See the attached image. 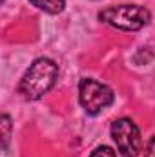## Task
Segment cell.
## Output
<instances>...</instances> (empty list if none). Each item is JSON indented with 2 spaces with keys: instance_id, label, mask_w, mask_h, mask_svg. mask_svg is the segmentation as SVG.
I'll return each instance as SVG.
<instances>
[{
  "instance_id": "1",
  "label": "cell",
  "mask_w": 155,
  "mask_h": 157,
  "mask_svg": "<svg viewBox=\"0 0 155 157\" xmlns=\"http://www.w3.org/2000/svg\"><path fill=\"white\" fill-rule=\"evenodd\" d=\"M57 77H59V66L51 59L40 57L24 73L18 84V93H22V97L28 101H37L55 86Z\"/></svg>"
},
{
  "instance_id": "2",
  "label": "cell",
  "mask_w": 155,
  "mask_h": 157,
  "mask_svg": "<svg viewBox=\"0 0 155 157\" xmlns=\"http://www.w3.org/2000/svg\"><path fill=\"white\" fill-rule=\"evenodd\" d=\"M99 18L117 29L137 31L150 24L152 13L150 9L137 6V4H120V6H112V7L102 9L99 13Z\"/></svg>"
},
{
  "instance_id": "3",
  "label": "cell",
  "mask_w": 155,
  "mask_h": 157,
  "mask_svg": "<svg viewBox=\"0 0 155 157\" xmlns=\"http://www.w3.org/2000/svg\"><path fill=\"white\" fill-rule=\"evenodd\" d=\"M115 95L112 91V88H108L106 84L95 80V78H82L80 86H78V101L82 104V108L86 110V113L89 115H97L100 113L104 108H108L113 102Z\"/></svg>"
},
{
  "instance_id": "4",
  "label": "cell",
  "mask_w": 155,
  "mask_h": 157,
  "mask_svg": "<svg viewBox=\"0 0 155 157\" xmlns=\"http://www.w3.org/2000/svg\"><path fill=\"white\" fill-rule=\"evenodd\" d=\"M112 137L124 157H137L141 152V130L131 119H117L112 124Z\"/></svg>"
},
{
  "instance_id": "5",
  "label": "cell",
  "mask_w": 155,
  "mask_h": 157,
  "mask_svg": "<svg viewBox=\"0 0 155 157\" xmlns=\"http://www.w3.org/2000/svg\"><path fill=\"white\" fill-rule=\"evenodd\" d=\"M35 7H39L46 13H51V15H57V13H62L64 11V6H66V0H29Z\"/></svg>"
},
{
  "instance_id": "6",
  "label": "cell",
  "mask_w": 155,
  "mask_h": 157,
  "mask_svg": "<svg viewBox=\"0 0 155 157\" xmlns=\"http://www.w3.org/2000/svg\"><path fill=\"white\" fill-rule=\"evenodd\" d=\"M0 128H2V150L7 148V143H9V137H11V121L7 115H2L0 119Z\"/></svg>"
},
{
  "instance_id": "7",
  "label": "cell",
  "mask_w": 155,
  "mask_h": 157,
  "mask_svg": "<svg viewBox=\"0 0 155 157\" xmlns=\"http://www.w3.org/2000/svg\"><path fill=\"white\" fill-rule=\"evenodd\" d=\"M89 157H117V155L110 146H99V148H95V150L91 152Z\"/></svg>"
},
{
  "instance_id": "8",
  "label": "cell",
  "mask_w": 155,
  "mask_h": 157,
  "mask_svg": "<svg viewBox=\"0 0 155 157\" xmlns=\"http://www.w3.org/2000/svg\"><path fill=\"white\" fill-rule=\"evenodd\" d=\"M146 157H155V137H152L146 144Z\"/></svg>"
}]
</instances>
